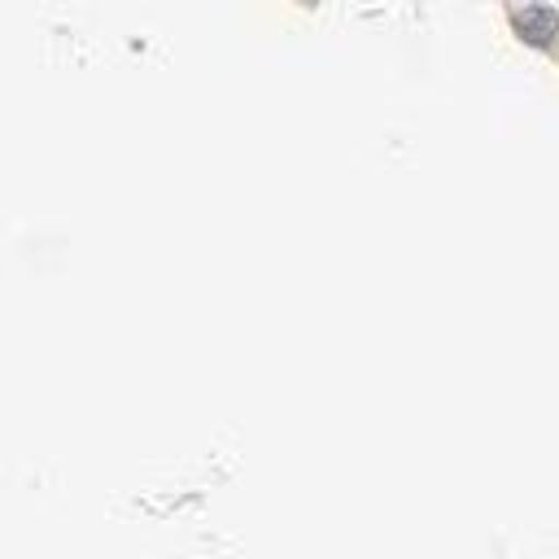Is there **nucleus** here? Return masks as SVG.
I'll list each match as a JSON object with an SVG mask.
<instances>
[{"label":"nucleus","instance_id":"1","mask_svg":"<svg viewBox=\"0 0 559 559\" xmlns=\"http://www.w3.org/2000/svg\"><path fill=\"white\" fill-rule=\"evenodd\" d=\"M515 31L528 39V44H550L555 39V31H559V17L550 13V9H542V4H533V9H520L515 13Z\"/></svg>","mask_w":559,"mask_h":559}]
</instances>
